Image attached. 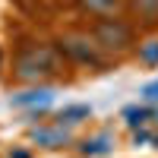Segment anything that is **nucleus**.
I'll return each mask as SVG.
<instances>
[{
    "label": "nucleus",
    "instance_id": "obj_1",
    "mask_svg": "<svg viewBox=\"0 0 158 158\" xmlns=\"http://www.w3.org/2000/svg\"><path fill=\"white\" fill-rule=\"evenodd\" d=\"M54 70H57V57L51 48L35 44L19 54V76L22 79H41V76H51Z\"/></svg>",
    "mask_w": 158,
    "mask_h": 158
},
{
    "label": "nucleus",
    "instance_id": "obj_2",
    "mask_svg": "<svg viewBox=\"0 0 158 158\" xmlns=\"http://www.w3.org/2000/svg\"><path fill=\"white\" fill-rule=\"evenodd\" d=\"M130 25H123L120 19H101L95 25V41L101 48H108V51H123L130 44Z\"/></svg>",
    "mask_w": 158,
    "mask_h": 158
},
{
    "label": "nucleus",
    "instance_id": "obj_3",
    "mask_svg": "<svg viewBox=\"0 0 158 158\" xmlns=\"http://www.w3.org/2000/svg\"><path fill=\"white\" fill-rule=\"evenodd\" d=\"M60 48H63V54H70L73 60H82V63H98L95 48H92L85 38H63V41H60Z\"/></svg>",
    "mask_w": 158,
    "mask_h": 158
},
{
    "label": "nucleus",
    "instance_id": "obj_4",
    "mask_svg": "<svg viewBox=\"0 0 158 158\" xmlns=\"http://www.w3.org/2000/svg\"><path fill=\"white\" fill-rule=\"evenodd\" d=\"M133 10L146 22H158V0H133Z\"/></svg>",
    "mask_w": 158,
    "mask_h": 158
},
{
    "label": "nucleus",
    "instance_id": "obj_5",
    "mask_svg": "<svg viewBox=\"0 0 158 158\" xmlns=\"http://www.w3.org/2000/svg\"><path fill=\"white\" fill-rule=\"evenodd\" d=\"M13 101H16V104H48L51 101V92L48 89H41V92H25V95H16Z\"/></svg>",
    "mask_w": 158,
    "mask_h": 158
},
{
    "label": "nucleus",
    "instance_id": "obj_6",
    "mask_svg": "<svg viewBox=\"0 0 158 158\" xmlns=\"http://www.w3.org/2000/svg\"><path fill=\"white\" fill-rule=\"evenodd\" d=\"M63 130H38L35 133V142H63Z\"/></svg>",
    "mask_w": 158,
    "mask_h": 158
},
{
    "label": "nucleus",
    "instance_id": "obj_7",
    "mask_svg": "<svg viewBox=\"0 0 158 158\" xmlns=\"http://www.w3.org/2000/svg\"><path fill=\"white\" fill-rule=\"evenodd\" d=\"M82 6L85 10H95V13H108L117 6V0H82Z\"/></svg>",
    "mask_w": 158,
    "mask_h": 158
},
{
    "label": "nucleus",
    "instance_id": "obj_8",
    "mask_svg": "<svg viewBox=\"0 0 158 158\" xmlns=\"http://www.w3.org/2000/svg\"><path fill=\"white\" fill-rule=\"evenodd\" d=\"M85 114H89V108H67V111H60V123H63V120L73 123L76 117H85Z\"/></svg>",
    "mask_w": 158,
    "mask_h": 158
},
{
    "label": "nucleus",
    "instance_id": "obj_9",
    "mask_svg": "<svg viewBox=\"0 0 158 158\" xmlns=\"http://www.w3.org/2000/svg\"><path fill=\"white\" fill-rule=\"evenodd\" d=\"M127 117H130V123H142V120L149 117V111H142V108H130Z\"/></svg>",
    "mask_w": 158,
    "mask_h": 158
},
{
    "label": "nucleus",
    "instance_id": "obj_10",
    "mask_svg": "<svg viewBox=\"0 0 158 158\" xmlns=\"http://www.w3.org/2000/svg\"><path fill=\"white\" fill-rule=\"evenodd\" d=\"M142 57H146L149 63H155V60H158V41H152V44H149L146 51H142Z\"/></svg>",
    "mask_w": 158,
    "mask_h": 158
},
{
    "label": "nucleus",
    "instance_id": "obj_11",
    "mask_svg": "<svg viewBox=\"0 0 158 158\" xmlns=\"http://www.w3.org/2000/svg\"><path fill=\"white\" fill-rule=\"evenodd\" d=\"M142 95H146V98H152V101H158V82L146 85V89H142Z\"/></svg>",
    "mask_w": 158,
    "mask_h": 158
},
{
    "label": "nucleus",
    "instance_id": "obj_12",
    "mask_svg": "<svg viewBox=\"0 0 158 158\" xmlns=\"http://www.w3.org/2000/svg\"><path fill=\"white\" fill-rule=\"evenodd\" d=\"M82 149H85V152H104V142H85Z\"/></svg>",
    "mask_w": 158,
    "mask_h": 158
}]
</instances>
